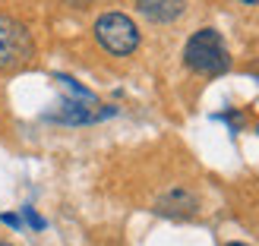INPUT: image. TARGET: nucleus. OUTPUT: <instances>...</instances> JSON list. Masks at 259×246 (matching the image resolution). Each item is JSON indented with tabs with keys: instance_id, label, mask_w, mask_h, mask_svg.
<instances>
[{
	"instance_id": "1a4fd4ad",
	"label": "nucleus",
	"mask_w": 259,
	"mask_h": 246,
	"mask_svg": "<svg viewBox=\"0 0 259 246\" xmlns=\"http://www.w3.org/2000/svg\"><path fill=\"white\" fill-rule=\"evenodd\" d=\"M240 4H247V7H256V4H259V0H240Z\"/></svg>"
},
{
	"instance_id": "7ed1b4c3",
	"label": "nucleus",
	"mask_w": 259,
	"mask_h": 246,
	"mask_svg": "<svg viewBox=\"0 0 259 246\" xmlns=\"http://www.w3.org/2000/svg\"><path fill=\"white\" fill-rule=\"evenodd\" d=\"M95 38L98 44L114 57H126L139 47V29L126 13H101L95 19Z\"/></svg>"
},
{
	"instance_id": "f8f14e48",
	"label": "nucleus",
	"mask_w": 259,
	"mask_h": 246,
	"mask_svg": "<svg viewBox=\"0 0 259 246\" xmlns=\"http://www.w3.org/2000/svg\"><path fill=\"white\" fill-rule=\"evenodd\" d=\"M0 246H10V243H0Z\"/></svg>"
},
{
	"instance_id": "0eeeda50",
	"label": "nucleus",
	"mask_w": 259,
	"mask_h": 246,
	"mask_svg": "<svg viewBox=\"0 0 259 246\" xmlns=\"http://www.w3.org/2000/svg\"><path fill=\"white\" fill-rule=\"evenodd\" d=\"M22 218H25V221H29L35 230H45V218L35 215V209H22Z\"/></svg>"
},
{
	"instance_id": "f257e3e1",
	"label": "nucleus",
	"mask_w": 259,
	"mask_h": 246,
	"mask_svg": "<svg viewBox=\"0 0 259 246\" xmlns=\"http://www.w3.org/2000/svg\"><path fill=\"white\" fill-rule=\"evenodd\" d=\"M184 63L199 76H222L231 67V54L218 29H199L190 35L184 47Z\"/></svg>"
},
{
	"instance_id": "39448f33",
	"label": "nucleus",
	"mask_w": 259,
	"mask_h": 246,
	"mask_svg": "<svg viewBox=\"0 0 259 246\" xmlns=\"http://www.w3.org/2000/svg\"><path fill=\"white\" fill-rule=\"evenodd\" d=\"M158 212L167 215V218H190L196 212V196L184 186H174L158 199Z\"/></svg>"
},
{
	"instance_id": "6e6552de",
	"label": "nucleus",
	"mask_w": 259,
	"mask_h": 246,
	"mask_svg": "<svg viewBox=\"0 0 259 246\" xmlns=\"http://www.w3.org/2000/svg\"><path fill=\"white\" fill-rule=\"evenodd\" d=\"M0 221H4L7 227H13V230H19V227H22V218H19V215H10V212H7V215H0Z\"/></svg>"
},
{
	"instance_id": "f03ea898",
	"label": "nucleus",
	"mask_w": 259,
	"mask_h": 246,
	"mask_svg": "<svg viewBox=\"0 0 259 246\" xmlns=\"http://www.w3.org/2000/svg\"><path fill=\"white\" fill-rule=\"evenodd\" d=\"M35 57V41L25 22L0 13V73H16Z\"/></svg>"
},
{
	"instance_id": "423d86ee",
	"label": "nucleus",
	"mask_w": 259,
	"mask_h": 246,
	"mask_svg": "<svg viewBox=\"0 0 259 246\" xmlns=\"http://www.w3.org/2000/svg\"><path fill=\"white\" fill-rule=\"evenodd\" d=\"M218 120L231 123V129H234V133H240V126H243V117H240L237 111H225V114H218Z\"/></svg>"
},
{
	"instance_id": "9d476101",
	"label": "nucleus",
	"mask_w": 259,
	"mask_h": 246,
	"mask_svg": "<svg viewBox=\"0 0 259 246\" xmlns=\"http://www.w3.org/2000/svg\"><path fill=\"white\" fill-rule=\"evenodd\" d=\"M228 246H247V243H228Z\"/></svg>"
},
{
	"instance_id": "9b49d317",
	"label": "nucleus",
	"mask_w": 259,
	"mask_h": 246,
	"mask_svg": "<svg viewBox=\"0 0 259 246\" xmlns=\"http://www.w3.org/2000/svg\"><path fill=\"white\" fill-rule=\"evenodd\" d=\"M256 133H259V123H256Z\"/></svg>"
},
{
	"instance_id": "20e7f679",
	"label": "nucleus",
	"mask_w": 259,
	"mask_h": 246,
	"mask_svg": "<svg viewBox=\"0 0 259 246\" xmlns=\"http://www.w3.org/2000/svg\"><path fill=\"white\" fill-rule=\"evenodd\" d=\"M139 13L146 16L149 22H158V25H167L184 16L187 10V0H136Z\"/></svg>"
}]
</instances>
